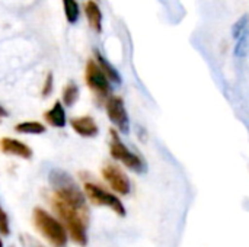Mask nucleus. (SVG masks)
Instances as JSON below:
<instances>
[{"label":"nucleus","instance_id":"obj_1","mask_svg":"<svg viewBox=\"0 0 249 247\" xmlns=\"http://www.w3.org/2000/svg\"><path fill=\"white\" fill-rule=\"evenodd\" d=\"M51 204H53L55 214L61 220L63 226L66 227L70 239L79 246H86L88 245L89 211H83L76 207H71L55 197H53Z\"/></svg>","mask_w":249,"mask_h":247},{"label":"nucleus","instance_id":"obj_2","mask_svg":"<svg viewBox=\"0 0 249 247\" xmlns=\"http://www.w3.org/2000/svg\"><path fill=\"white\" fill-rule=\"evenodd\" d=\"M50 182L54 189V197L64 201L66 204L76 207L83 211H89L86 205V195L76 185V182L64 172L54 170L50 175Z\"/></svg>","mask_w":249,"mask_h":247},{"label":"nucleus","instance_id":"obj_3","mask_svg":"<svg viewBox=\"0 0 249 247\" xmlns=\"http://www.w3.org/2000/svg\"><path fill=\"white\" fill-rule=\"evenodd\" d=\"M34 226L54 247H64L69 242V234L61 221L48 214L42 208H35L32 213Z\"/></svg>","mask_w":249,"mask_h":247},{"label":"nucleus","instance_id":"obj_4","mask_svg":"<svg viewBox=\"0 0 249 247\" xmlns=\"http://www.w3.org/2000/svg\"><path fill=\"white\" fill-rule=\"evenodd\" d=\"M111 141H109V153L111 157L120 163H123L125 167H128L133 172H143L144 170V162L142 160L140 156L133 153L120 138L117 130L109 131Z\"/></svg>","mask_w":249,"mask_h":247},{"label":"nucleus","instance_id":"obj_5","mask_svg":"<svg viewBox=\"0 0 249 247\" xmlns=\"http://www.w3.org/2000/svg\"><path fill=\"white\" fill-rule=\"evenodd\" d=\"M85 195L86 198L93 204V205H99V207H108L111 208L115 214L124 217L125 215V208L123 205V202L120 201L118 197H115L114 194L105 191L104 188H101L99 185L86 182L85 186Z\"/></svg>","mask_w":249,"mask_h":247},{"label":"nucleus","instance_id":"obj_6","mask_svg":"<svg viewBox=\"0 0 249 247\" xmlns=\"http://www.w3.org/2000/svg\"><path fill=\"white\" fill-rule=\"evenodd\" d=\"M85 79H86V84L89 86V89L98 98L107 99L111 95V82L93 58L89 60L86 64Z\"/></svg>","mask_w":249,"mask_h":247},{"label":"nucleus","instance_id":"obj_7","mask_svg":"<svg viewBox=\"0 0 249 247\" xmlns=\"http://www.w3.org/2000/svg\"><path fill=\"white\" fill-rule=\"evenodd\" d=\"M105 111H107L109 121L117 128V131L128 132L130 119H128V114H127V109H125V105H124V100L121 96L109 95L105 102Z\"/></svg>","mask_w":249,"mask_h":247},{"label":"nucleus","instance_id":"obj_8","mask_svg":"<svg viewBox=\"0 0 249 247\" xmlns=\"http://www.w3.org/2000/svg\"><path fill=\"white\" fill-rule=\"evenodd\" d=\"M102 178L111 186V189L120 195H128L131 189V183L128 176L117 166V165H105L102 169Z\"/></svg>","mask_w":249,"mask_h":247},{"label":"nucleus","instance_id":"obj_9","mask_svg":"<svg viewBox=\"0 0 249 247\" xmlns=\"http://www.w3.org/2000/svg\"><path fill=\"white\" fill-rule=\"evenodd\" d=\"M0 150L4 153V154H9V156H16V157H20V159H31L32 157V150L28 144L16 140V138H9V137H4L0 140Z\"/></svg>","mask_w":249,"mask_h":247},{"label":"nucleus","instance_id":"obj_10","mask_svg":"<svg viewBox=\"0 0 249 247\" xmlns=\"http://www.w3.org/2000/svg\"><path fill=\"white\" fill-rule=\"evenodd\" d=\"M70 125H71V128H73V131L76 134H79L80 137H85V138L96 137L98 132H99L98 124L89 115H86V116H77V118L70 119Z\"/></svg>","mask_w":249,"mask_h":247},{"label":"nucleus","instance_id":"obj_11","mask_svg":"<svg viewBox=\"0 0 249 247\" xmlns=\"http://www.w3.org/2000/svg\"><path fill=\"white\" fill-rule=\"evenodd\" d=\"M44 119L47 121L48 125H51L54 128H64L67 125V116H66L63 102H60V100L54 102L53 108L48 109L47 112H44Z\"/></svg>","mask_w":249,"mask_h":247},{"label":"nucleus","instance_id":"obj_12","mask_svg":"<svg viewBox=\"0 0 249 247\" xmlns=\"http://www.w3.org/2000/svg\"><path fill=\"white\" fill-rule=\"evenodd\" d=\"M85 15H86V19L89 22V26L101 33L102 32V10L101 7L98 6V3L95 0H88L86 4H85Z\"/></svg>","mask_w":249,"mask_h":247},{"label":"nucleus","instance_id":"obj_13","mask_svg":"<svg viewBox=\"0 0 249 247\" xmlns=\"http://www.w3.org/2000/svg\"><path fill=\"white\" fill-rule=\"evenodd\" d=\"M95 61L99 64V67H101L102 71L107 74V77L109 79L111 83H117V84L121 83V76H120V73L115 70L114 66H111V64L108 63V60H107L99 51H95Z\"/></svg>","mask_w":249,"mask_h":247},{"label":"nucleus","instance_id":"obj_14","mask_svg":"<svg viewBox=\"0 0 249 247\" xmlns=\"http://www.w3.org/2000/svg\"><path fill=\"white\" fill-rule=\"evenodd\" d=\"M15 131L19 134H28V135H39L47 131L45 125L38 121H25L15 125Z\"/></svg>","mask_w":249,"mask_h":247},{"label":"nucleus","instance_id":"obj_15","mask_svg":"<svg viewBox=\"0 0 249 247\" xmlns=\"http://www.w3.org/2000/svg\"><path fill=\"white\" fill-rule=\"evenodd\" d=\"M79 95H80V92H79V86L76 84V83H73V82H70V83H67L66 84V87L63 89V105L64 106H73L76 102H77V99H79Z\"/></svg>","mask_w":249,"mask_h":247},{"label":"nucleus","instance_id":"obj_16","mask_svg":"<svg viewBox=\"0 0 249 247\" xmlns=\"http://www.w3.org/2000/svg\"><path fill=\"white\" fill-rule=\"evenodd\" d=\"M64 15L69 23H76L80 17V7L76 0H63Z\"/></svg>","mask_w":249,"mask_h":247},{"label":"nucleus","instance_id":"obj_17","mask_svg":"<svg viewBox=\"0 0 249 247\" xmlns=\"http://www.w3.org/2000/svg\"><path fill=\"white\" fill-rule=\"evenodd\" d=\"M249 51V33L248 31H245L239 38H238V44L235 48V54L236 57H245Z\"/></svg>","mask_w":249,"mask_h":247},{"label":"nucleus","instance_id":"obj_18","mask_svg":"<svg viewBox=\"0 0 249 247\" xmlns=\"http://www.w3.org/2000/svg\"><path fill=\"white\" fill-rule=\"evenodd\" d=\"M0 234L9 236L10 234V226H9V217L6 211L0 207Z\"/></svg>","mask_w":249,"mask_h":247},{"label":"nucleus","instance_id":"obj_19","mask_svg":"<svg viewBox=\"0 0 249 247\" xmlns=\"http://www.w3.org/2000/svg\"><path fill=\"white\" fill-rule=\"evenodd\" d=\"M247 22H248L247 16H242V17L233 25V36H235L236 39L247 31Z\"/></svg>","mask_w":249,"mask_h":247},{"label":"nucleus","instance_id":"obj_20","mask_svg":"<svg viewBox=\"0 0 249 247\" xmlns=\"http://www.w3.org/2000/svg\"><path fill=\"white\" fill-rule=\"evenodd\" d=\"M53 87H54V77H53V73H48L45 80H44V84H42V92H41L42 96L44 98L50 96L53 92Z\"/></svg>","mask_w":249,"mask_h":247},{"label":"nucleus","instance_id":"obj_21","mask_svg":"<svg viewBox=\"0 0 249 247\" xmlns=\"http://www.w3.org/2000/svg\"><path fill=\"white\" fill-rule=\"evenodd\" d=\"M6 116H7V111L0 105V119H1V118H6Z\"/></svg>","mask_w":249,"mask_h":247},{"label":"nucleus","instance_id":"obj_22","mask_svg":"<svg viewBox=\"0 0 249 247\" xmlns=\"http://www.w3.org/2000/svg\"><path fill=\"white\" fill-rule=\"evenodd\" d=\"M0 247H3V242H1V239H0Z\"/></svg>","mask_w":249,"mask_h":247}]
</instances>
